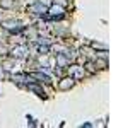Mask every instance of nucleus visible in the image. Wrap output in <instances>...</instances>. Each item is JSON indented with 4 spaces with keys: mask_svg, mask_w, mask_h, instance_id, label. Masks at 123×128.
<instances>
[{
    "mask_svg": "<svg viewBox=\"0 0 123 128\" xmlns=\"http://www.w3.org/2000/svg\"><path fill=\"white\" fill-rule=\"evenodd\" d=\"M65 80H67V82H62V84H60L62 89H67L68 86H72V79H65Z\"/></svg>",
    "mask_w": 123,
    "mask_h": 128,
    "instance_id": "nucleus-1",
    "label": "nucleus"
}]
</instances>
